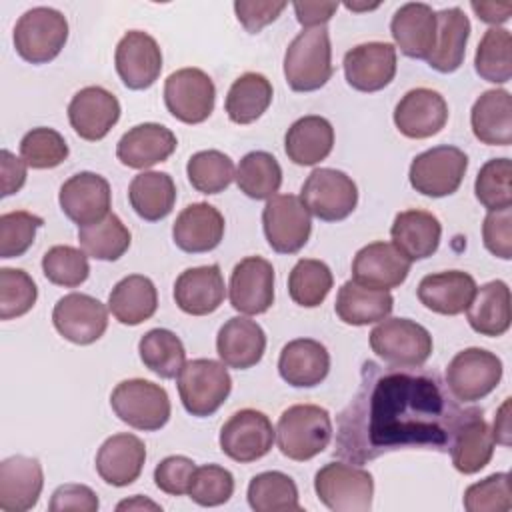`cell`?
Segmentation results:
<instances>
[{"label": "cell", "mask_w": 512, "mask_h": 512, "mask_svg": "<svg viewBox=\"0 0 512 512\" xmlns=\"http://www.w3.org/2000/svg\"><path fill=\"white\" fill-rule=\"evenodd\" d=\"M474 410L450 394L436 370L366 360L356 394L336 418L334 452L352 464L400 448L448 452Z\"/></svg>", "instance_id": "6da1fadb"}, {"label": "cell", "mask_w": 512, "mask_h": 512, "mask_svg": "<svg viewBox=\"0 0 512 512\" xmlns=\"http://www.w3.org/2000/svg\"><path fill=\"white\" fill-rule=\"evenodd\" d=\"M332 434V418L326 408L294 404L278 418L276 444L286 458L306 462L328 448Z\"/></svg>", "instance_id": "7a4b0ae2"}, {"label": "cell", "mask_w": 512, "mask_h": 512, "mask_svg": "<svg viewBox=\"0 0 512 512\" xmlns=\"http://www.w3.org/2000/svg\"><path fill=\"white\" fill-rule=\"evenodd\" d=\"M332 46L324 26L304 28L286 48L284 78L294 92L320 90L332 78Z\"/></svg>", "instance_id": "3957f363"}, {"label": "cell", "mask_w": 512, "mask_h": 512, "mask_svg": "<svg viewBox=\"0 0 512 512\" xmlns=\"http://www.w3.org/2000/svg\"><path fill=\"white\" fill-rule=\"evenodd\" d=\"M12 40L22 60L46 64L62 52L68 40V20L50 6L30 8L18 18Z\"/></svg>", "instance_id": "277c9868"}, {"label": "cell", "mask_w": 512, "mask_h": 512, "mask_svg": "<svg viewBox=\"0 0 512 512\" xmlns=\"http://www.w3.org/2000/svg\"><path fill=\"white\" fill-rule=\"evenodd\" d=\"M110 406L118 420L144 432L166 426L172 412L168 392L160 384L144 378H130L116 384L110 394Z\"/></svg>", "instance_id": "5b68a950"}, {"label": "cell", "mask_w": 512, "mask_h": 512, "mask_svg": "<svg viewBox=\"0 0 512 512\" xmlns=\"http://www.w3.org/2000/svg\"><path fill=\"white\" fill-rule=\"evenodd\" d=\"M318 500L334 512H368L374 498V478L362 466L328 462L314 476Z\"/></svg>", "instance_id": "8992f818"}, {"label": "cell", "mask_w": 512, "mask_h": 512, "mask_svg": "<svg viewBox=\"0 0 512 512\" xmlns=\"http://www.w3.org/2000/svg\"><path fill=\"white\" fill-rule=\"evenodd\" d=\"M178 394L188 414L212 416L230 396L232 378L224 362L196 358L184 364L178 374Z\"/></svg>", "instance_id": "52a82bcc"}, {"label": "cell", "mask_w": 512, "mask_h": 512, "mask_svg": "<svg viewBox=\"0 0 512 512\" xmlns=\"http://www.w3.org/2000/svg\"><path fill=\"white\" fill-rule=\"evenodd\" d=\"M370 348L390 366H424L432 354V336L410 318H384L370 332Z\"/></svg>", "instance_id": "ba28073f"}, {"label": "cell", "mask_w": 512, "mask_h": 512, "mask_svg": "<svg viewBox=\"0 0 512 512\" xmlns=\"http://www.w3.org/2000/svg\"><path fill=\"white\" fill-rule=\"evenodd\" d=\"M300 200L318 220L338 222L354 212L358 204V188L342 170L314 168L302 184Z\"/></svg>", "instance_id": "9c48e42d"}, {"label": "cell", "mask_w": 512, "mask_h": 512, "mask_svg": "<svg viewBox=\"0 0 512 512\" xmlns=\"http://www.w3.org/2000/svg\"><path fill=\"white\" fill-rule=\"evenodd\" d=\"M446 386L458 402L486 398L502 380V360L484 348H464L446 366Z\"/></svg>", "instance_id": "30bf717a"}, {"label": "cell", "mask_w": 512, "mask_h": 512, "mask_svg": "<svg viewBox=\"0 0 512 512\" xmlns=\"http://www.w3.org/2000/svg\"><path fill=\"white\" fill-rule=\"evenodd\" d=\"M468 156L456 146H434L418 154L408 170L410 186L430 198L454 194L466 174Z\"/></svg>", "instance_id": "8fae6325"}, {"label": "cell", "mask_w": 512, "mask_h": 512, "mask_svg": "<svg viewBox=\"0 0 512 512\" xmlns=\"http://www.w3.org/2000/svg\"><path fill=\"white\" fill-rule=\"evenodd\" d=\"M262 228L274 252L296 254L310 238L312 218L300 196L276 194L262 210Z\"/></svg>", "instance_id": "7c38bea8"}, {"label": "cell", "mask_w": 512, "mask_h": 512, "mask_svg": "<svg viewBox=\"0 0 512 512\" xmlns=\"http://www.w3.org/2000/svg\"><path fill=\"white\" fill-rule=\"evenodd\" d=\"M276 430L270 418L254 408L234 412L220 428V450L234 462L248 464L272 450Z\"/></svg>", "instance_id": "4fadbf2b"}, {"label": "cell", "mask_w": 512, "mask_h": 512, "mask_svg": "<svg viewBox=\"0 0 512 512\" xmlns=\"http://www.w3.org/2000/svg\"><path fill=\"white\" fill-rule=\"evenodd\" d=\"M216 102V86L200 68H180L164 82V104L184 124L204 122Z\"/></svg>", "instance_id": "5bb4252c"}, {"label": "cell", "mask_w": 512, "mask_h": 512, "mask_svg": "<svg viewBox=\"0 0 512 512\" xmlns=\"http://www.w3.org/2000/svg\"><path fill=\"white\" fill-rule=\"evenodd\" d=\"M52 324L68 342L88 346L106 332L108 308L90 294L70 292L54 304Z\"/></svg>", "instance_id": "9a60e30c"}, {"label": "cell", "mask_w": 512, "mask_h": 512, "mask_svg": "<svg viewBox=\"0 0 512 512\" xmlns=\"http://www.w3.org/2000/svg\"><path fill=\"white\" fill-rule=\"evenodd\" d=\"M228 298L232 308L240 314H264L274 304L272 264L262 256L242 258L230 274Z\"/></svg>", "instance_id": "2e32d148"}, {"label": "cell", "mask_w": 512, "mask_h": 512, "mask_svg": "<svg viewBox=\"0 0 512 512\" xmlns=\"http://www.w3.org/2000/svg\"><path fill=\"white\" fill-rule=\"evenodd\" d=\"M114 66L126 88L146 90L162 72V50L148 32L130 30L116 46Z\"/></svg>", "instance_id": "e0dca14e"}, {"label": "cell", "mask_w": 512, "mask_h": 512, "mask_svg": "<svg viewBox=\"0 0 512 512\" xmlns=\"http://www.w3.org/2000/svg\"><path fill=\"white\" fill-rule=\"evenodd\" d=\"M58 202L62 212L78 228L94 224L110 214V184L96 172H78L60 186Z\"/></svg>", "instance_id": "ac0fdd59"}, {"label": "cell", "mask_w": 512, "mask_h": 512, "mask_svg": "<svg viewBox=\"0 0 512 512\" xmlns=\"http://www.w3.org/2000/svg\"><path fill=\"white\" fill-rule=\"evenodd\" d=\"M346 82L358 92H378L396 76V48L390 42H364L344 54Z\"/></svg>", "instance_id": "d6986e66"}, {"label": "cell", "mask_w": 512, "mask_h": 512, "mask_svg": "<svg viewBox=\"0 0 512 512\" xmlns=\"http://www.w3.org/2000/svg\"><path fill=\"white\" fill-rule=\"evenodd\" d=\"M448 122V104L432 88L408 90L394 108V124L406 138L422 140L438 134Z\"/></svg>", "instance_id": "ffe728a7"}, {"label": "cell", "mask_w": 512, "mask_h": 512, "mask_svg": "<svg viewBox=\"0 0 512 512\" xmlns=\"http://www.w3.org/2000/svg\"><path fill=\"white\" fill-rule=\"evenodd\" d=\"M120 118L118 98L102 86H86L78 90L68 104V120L74 132L88 140H102Z\"/></svg>", "instance_id": "44dd1931"}, {"label": "cell", "mask_w": 512, "mask_h": 512, "mask_svg": "<svg viewBox=\"0 0 512 512\" xmlns=\"http://www.w3.org/2000/svg\"><path fill=\"white\" fill-rule=\"evenodd\" d=\"M412 262L392 242H372L360 248L352 260V280L378 288L392 290L400 286L410 272Z\"/></svg>", "instance_id": "7402d4cb"}, {"label": "cell", "mask_w": 512, "mask_h": 512, "mask_svg": "<svg viewBox=\"0 0 512 512\" xmlns=\"http://www.w3.org/2000/svg\"><path fill=\"white\" fill-rule=\"evenodd\" d=\"M42 488L44 472L36 458L16 454L0 462V510H32L38 504Z\"/></svg>", "instance_id": "603a6c76"}, {"label": "cell", "mask_w": 512, "mask_h": 512, "mask_svg": "<svg viewBox=\"0 0 512 512\" xmlns=\"http://www.w3.org/2000/svg\"><path fill=\"white\" fill-rule=\"evenodd\" d=\"M176 146L178 140L170 128L156 122H144L122 134L116 144V158L128 168L146 170L168 160Z\"/></svg>", "instance_id": "cb8c5ba5"}, {"label": "cell", "mask_w": 512, "mask_h": 512, "mask_svg": "<svg viewBox=\"0 0 512 512\" xmlns=\"http://www.w3.org/2000/svg\"><path fill=\"white\" fill-rule=\"evenodd\" d=\"M226 296L218 264L186 268L174 282V302L190 316H206L220 308Z\"/></svg>", "instance_id": "d4e9b609"}, {"label": "cell", "mask_w": 512, "mask_h": 512, "mask_svg": "<svg viewBox=\"0 0 512 512\" xmlns=\"http://www.w3.org/2000/svg\"><path fill=\"white\" fill-rule=\"evenodd\" d=\"M146 462L144 442L128 432L114 434L102 442L96 454L98 476L116 488L128 486L142 474Z\"/></svg>", "instance_id": "484cf974"}, {"label": "cell", "mask_w": 512, "mask_h": 512, "mask_svg": "<svg viewBox=\"0 0 512 512\" xmlns=\"http://www.w3.org/2000/svg\"><path fill=\"white\" fill-rule=\"evenodd\" d=\"M224 236V216L208 202L188 204L172 226L174 244L188 254L214 250Z\"/></svg>", "instance_id": "4316f807"}, {"label": "cell", "mask_w": 512, "mask_h": 512, "mask_svg": "<svg viewBox=\"0 0 512 512\" xmlns=\"http://www.w3.org/2000/svg\"><path fill=\"white\" fill-rule=\"evenodd\" d=\"M390 34L404 56L426 60L436 40V12L424 2L402 4L390 20Z\"/></svg>", "instance_id": "83f0119b"}, {"label": "cell", "mask_w": 512, "mask_h": 512, "mask_svg": "<svg viewBox=\"0 0 512 512\" xmlns=\"http://www.w3.org/2000/svg\"><path fill=\"white\" fill-rule=\"evenodd\" d=\"M266 350V334L256 320L234 316L226 320L216 336V352L220 360L236 370L256 366Z\"/></svg>", "instance_id": "f1b7e54d"}, {"label": "cell", "mask_w": 512, "mask_h": 512, "mask_svg": "<svg viewBox=\"0 0 512 512\" xmlns=\"http://www.w3.org/2000/svg\"><path fill=\"white\" fill-rule=\"evenodd\" d=\"M476 288V280L468 272L444 270L424 276L416 294L428 310L444 316H456L470 306Z\"/></svg>", "instance_id": "f546056e"}, {"label": "cell", "mask_w": 512, "mask_h": 512, "mask_svg": "<svg viewBox=\"0 0 512 512\" xmlns=\"http://www.w3.org/2000/svg\"><path fill=\"white\" fill-rule=\"evenodd\" d=\"M330 370V354L326 346L312 338L290 340L278 358V372L284 382L294 388L318 386Z\"/></svg>", "instance_id": "4dcf8cb0"}, {"label": "cell", "mask_w": 512, "mask_h": 512, "mask_svg": "<svg viewBox=\"0 0 512 512\" xmlns=\"http://www.w3.org/2000/svg\"><path fill=\"white\" fill-rule=\"evenodd\" d=\"M470 20L462 8L452 6L436 12V40L426 62L442 74L456 72L466 56Z\"/></svg>", "instance_id": "1f68e13d"}, {"label": "cell", "mask_w": 512, "mask_h": 512, "mask_svg": "<svg viewBox=\"0 0 512 512\" xmlns=\"http://www.w3.org/2000/svg\"><path fill=\"white\" fill-rule=\"evenodd\" d=\"M392 244L410 260H424L432 256L440 246L442 224L426 210H404L398 212L390 228Z\"/></svg>", "instance_id": "d6a6232c"}, {"label": "cell", "mask_w": 512, "mask_h": 512, "mask_svg": "<svg viewBox=\"0 0 512 512\" xmlns=\"http://www.w3.org/2000/svg\"><path fill=\"white\" fill-rule=\"evenodd\" d=\"M470 126L482 144L508 146L512 142L510 92L500 88L482 92L470 110Z\"/></svg>", "instance_id": "836d02e7"}, {"label": "cell", "mask_w": 512, "mask_h": 512, "mask_svg": "<svg viewBox=\"0 0 512 512\" xmlns=\"http://www.w3.org/2000/svg\"><path fill=\"white\" fill-rule=\"evenodd\" d=\"M334 146V128L324 116L298 118L284 136L286 156L298 166H314L328 158Z\"/></svg>", "instance_id": "e575fe53"}, {"label": "cell", "mask_w": 512, "mask_h": 512, "mask_svg": "<svg viewBox=\"0 0 512 512\" xmlns=\"http://www.w3.org/2000/svg\"><path fill=\"white\" fill-rule=\"evenodd\" d=\"M392 308L394 298L390 290L362 286L354 280H348L340 286L334 302L336 316L350 326H366L380 322L390 316Z\"/></svg>", "instance_id": "d590c367"}, {"label": "cell", "mask_w": 512, "mask_h": 512, "mask_svg": "<svg viewBox=\"0 0 512 512\" xmlns=\"http://www.w3.org/2000/svg\"><path fill=\"white\" fill-rule=\"evenodd\" d=\"M158 292L154 282L142 274H130L116 282L108 296V310L126 326H138L154 316Z\"/></svg>", "instance_id": "8d00e7d4"}, {"label": "cell", "mask_w": 512, "mask_h": 512, "mask_svg": "<svg viewBox=\"0 0 512 512\" xmlns=\"http://www.w3.org/2000/svg\"><path fill=\"white\" fill-rule=\"evenodd\" d=\"M448 452L454 468L462 474H476L490 462L494 454V436L480 408L462 422Z\"/></svg>", "instance_id": "74e56055"}, {"label": "cell", "mask_w": 512, "mask_h": 512, "mask_svg": "<svg viewBox=\"0 0 512 512\" xmlns=\"http://www.w3.org/2000/svg\"><path fill=\"white\" fill-rule=\"evenodd\" d=\"M468 324L482 336H502L510 328V288L502 280L476 288L466 308Z\"/></svg>", "instance_id": "f35d334b"}, {"label": "cell", "mask_w": 512, "mask_h": 512, "mask_svg": "<svg viewBox=\"0 0 512 512\" xmlns=\"http://www.w3.org/2000/svg\"><path fill=\"white\" fill-rule=\"evenodd\" d=\"M132 210L146 222L166 218L176 202V184L170 174L144 170L136 174L128 186Z\"/></svg>", "instance_id": "ab89813d"}, {"label": "cell", "mask_w": 512, "mask_h": 512, "mask_svg": "<svg viewBox=\"0 0 512 512\" xmlns=\"http://www.w3.org/2000/svg\"><path fill=\"white\" fill-rule=\"evenodd\" d=\"M272 102V84L260 72H244L226 94V114L234 124L256 122Z\"/></svg>", "instance_id": "60d3db41"}, {"label": "cell", "mask_w": 512, "mask_h": 512, "mask_svg": "<svg viewBox=\"0 0 512 512\" xmlns=\"http://www.w3.org/2000/svg\"><path fill=\"white\" fill-rule=\"evenodd\" d=\"M138 354L142 364L164 380L178 378L186 364V350L182 340L166 328L148 330L138 342Z\"/></svg>", "instance_id": "b9f144b4"}, {"label": "cell", "mask_w": 512, "mask_h": 512, "mask_svg": "<svg viewBox=\"0 0 512 512\" xmlns=\"http://www.w3.org/2000/svg\"><path fill=\"white\" fill-rule=\"evenodd\" d=\"M80 248L96 260L114 262L130 248L132 234L116 214H108L102 220L78 228Z\"/></svg>", "instance_id": "7bdbcfd3"}, {"label": "cell", "mask_w": 512, "mask_h": 512, "mask_svg": "<svg viewBox=\"0 0 512 512\" xmlns=\"http://www.w3.org/2000/svg\"><path fill=\"white\" fill-rule=\"evenodd\" d=\"M234 180L248 198L268 200L276 196L282 184V168L270 152L254 150L242 156Z\"/></svg>", "instance_id": "ee69618b"}, {"label": "cell", "mask_w": 512, "mask_h": 512, "mask_svg": "<svg viewBox=\"0 0 512 512\" xmlns=\"http://www.w3.org/2000/svg\"><path fill=\"white\" fill-rule=\"evenodd\" d=\"M248 504L256 512H298L296 482L278 470L256 474L248 484Z\"/></svg>", "instance_id": "f6af8a7d"}, {"label": "cell", "mask_w": 512, "mask_h": 512, "mask_svg": "<svg viewBox=\"0 0 512 512\" xmlns=\"http://www.w3.org/2000/svg\"><path fill=\"white\" fill-rule=\"evenodd\" d=\"M332 284L334 278L326 262L316 258H302L290 270L288 294L298 306L316 308L326 300Z\"/></svg>", "instance_id": "bcb514c9"}, {"label": "cell", "mask_w": 512, "mask_h": 512, "mask_svg": "<svg viewBox=\"0 0 512 512\" xmlns=\"http://www.w3.org/2000/svg\"><path fill=\"white\" fill-rule=\"evenodd\" d=\"M512 36L506 28H488L474 54L476 74L494 84H504L512 76Z\"/></svg>", "instance_id": "7dc6e473"}, {"label": "cell", "mask_w": 512, "mask_h": 512, "mask_svg": "<svg viewBox=\"0 0 512 512\" xmlns=\"http://www.w3.org/2000/svg\"><path fill=\"white\" fill-rule=\"evenodd\" d=\"M186 174L192 188L198 192L218 194L232 184L236 170L228 154L220 150H200L188 158Z\"/></svg>", "instance_id": "c3c4849f"}, {"label": "cell", "mask_w": 512, "mask_h": 512, "mask_svg": "<svg viewBox=\"0 0 512 512\" xmlns=\"http://www.w3.org/2000/svg\"><path fill=\"white\" fill-rule=\"evenodd\" d=\"M510 178H512L510 158H492L478 170V176L474 182V194L488 212L512 208Z\"/></svg>", "instance_id": "681fc988"}, {"label": "cell", "mask_w": 512, "mask_h": 512, "mask_svg": "<svg viewBox=\"0 0 512 512\" xmlns=\"http://www.w3.org/2000/svg\"><path fill=\"white\" fill-rule=\"evenodd\" d=\"M42 272L48 282L64 288H76L86 282L90 274L88 254L80 248L58 244L44 252L42 256Z\"/></svg>", "instance_id": "f907efd6"}, {"label": "cell", "mask_w": 512, "mask_h": 512, "mask_svg": "<svg viewBox=\"0 0 512 512\" xmlns=\"http://www.w3.org/2000/svg\"><path fill=\"white\" fill-rule=\"evenodd\" d=\"M20 156L30 168L48 170L60 166L68 158V144L58 130L38 126L22 136Z\"/></svg>", "instance_id": "816d5d0a"}, {"label": "cell", "mask_w": 512, "mask_h": 512, "mask_svg": "<svg viewBox=\"0 0 512 512\" xmlns=\"http://www.w3.org/2000/svg\"><path fill=\"white\" fill-rule=\"evenodd\" d=\"M38 288L20 268H0V320L20 318L36 304Z\"/></svg>", "instance_id": "f5cc1de1"}, {"label": "cell", "mask_w": 512, "mask_h": 512, "mask_svg": "<svg viewBox=\"0 0 512 512\" xmlns=\"http://www.w3.org/2000/svg\"><path fill=\"white\" fill-rule=\"evenodd\" d=\"M44 220L28 210H12L0 216V258H18L34 242Z\"/></svg>", "instance_id": "db71d44e"}, {"label": "cell", "mask_w": 512, "mask_h": 512, "mask_svg": "<svg viewBox=\"0 0 512 512\" xmlns=\"http://www.w3.org/2000/svg\"><path fill=\"white\" fill-rule=\"evenodd\" d=\"M464 508L468 512H508L512 510L510 474L496 472L464 490Z\"/></svg>", "instance_id": "11a10c76"}, {"label": "cell", "mask_w": 512, "mask_h": 512, "mask_svg": "<svg viewBox=\"0 0 512 512\" xmlns=\"http://www.w3.org/2000/svg\"><path fill=\"white\" fill-rule=\"evenodd\" d=\"M234 494V476L218 464L196 466L188 496L200 506H220Z\"/></svg>", "instance_id": "9f6ffc18"}, {"label": "cell", "mask_w": 512, "mask_h": 512, "mask_svg": "<svg viewBox=\"0 0 512 512\" xmlns=\"http://www.w3.org/2000/svg\"><path fill=\"white\" fill-rule=\"evenodd\" d=\"M194 470H196V464L192 458L180 456V454L166 456L154 468V484L170 496L188 494Z\"/></svg>", "instance_id": "6f0895ef"}, {"label": "cell", "mask_w": 512, "mask_h": 512, "mask_svg": "<svg viewBox=\"0 0 512 512\" xmlns=\"http://www.w3.org/2000/svg\"><path fill=\"white\" fill-rule=\"evenodd\" d=\"M482 240L490 254L510 260L512 258V210L488 212L482 224Z\"/></svg>", "instance_id": "680465c9"}, {"label": "cell", "mask_w": 512, "mask_h": 512, "mask_svg": "<svg viewBox=\"0 0 512 512\" xmlns=\"http://www.w3.org/2000/svg\"><path fill=\"white\" fill-rule=\"evenodd\" d=\"M100 506L96 492L86 484H62L50 498V512H96Z\"/></svg>", "instance_id": "91938a15"}, {"label": "cell", "mask_w": 512, "mask_h": 512, "mask_svg": "<svg viewBox=\"0 0 512 512\" xmlns=\"http://www.w3.org/2000/svg\"><path fill=\"white\" fill-rule=\"evenodd\" d=\"M286 2H248V0H238L234 2V12L238 22L246 28L250 34H258L264 26L272 24L282 10L286 8Z\"/></svg>", "instance_id": "94428289"}, {"label": "cell", "mask_w": 512, "mask_h": 512, "mask_svg": "<svg viewBox=\"0 0 512 512\" xmlns=\"http://www.w3.org/2000/svg\"><path fill=\"white\" fill-rule=\"evenodd\" d=\"M26 162L22 158H16L10 150L0 152V194L12 196L16 194L24 182H26Z\"/></svg>", "instance_id": "6125c7cd"}, {"label": "cell", "mask_w": 512, "mask_h": 512, "mask_svg": "<svg viewBox=\"0 0 512 512\" xmlns=\"http://www.w3.org/2000/svg\"><path fill=\"white\" fill-rule=\"evenodd\" d=\"M292 8L304 28H320L334 16L338 2H292Z\"/></svg>", "instance_id": "be15d7a7"}, {"label": "cell", "mask_w": 512, "mask_h": 512, "mask_svg": "<svg viewBox=\"0 0 512 512\" xmlns=\"http://www.w3.org/2000/svg\"><path fill=\"white\" fill-rule=\"evenodd\" d=\"M470 6L482 22L492 24L494 28L498 24H504L512 14V2H476L474 0L470 2Z\"/></svg>", "instance_id": "e7e4bbea"}, {"label": "cell", "mask_w": 512, "mask_h": 512, "mask_svg": "<svg viewBox=\"0 0 512 512\" xmlns=\"http://www.w3.org/2000/svg\"><path fill=\"white\" fill-rule=\"evenodd\" d=\"M508 412H510V398H506L502 408L498 410V414L494 418V430H492L494 442H500L504 446L510 444V424H508L510 416H508Z\"/></svg>", "instance_id": "03108f58"}, {"label": "cell", "mask_w": 512, "mask_h": 512, "mask_svg": "<svg viewBox=\"0 0 512 512\" xmlns=\"http://www.w3.org/2000/svg\"><path fill=\"white\" fill-rule=\"evenodd\" d=\"M116 510H162V506L144 498V496H140V494H136L130 500H122L116 506Z\"/></svg>", "instance_id": "003e7915"}]
</instances>
